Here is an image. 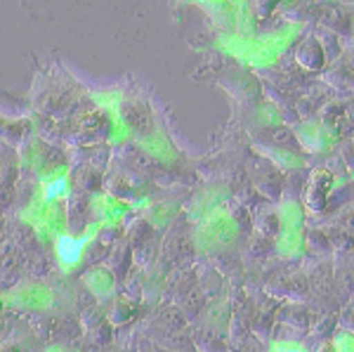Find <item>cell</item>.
<instances>
[{"label":"cell","instance_id":"cell-10","mask_svg":"<svg viewBox=\"0 0 354 352\" xmlns=\"http://www.w3.org/2000/svg\"><path fill=\"white\" fill-rule=\"evenodd\" d=\"M272 352H305V350H300V348H295V345H277Z\"/></svg>","mask_w":354,"mask_h":352},{"label":"cell","instance_id":"cell-11","mask_svg":"<svg viewBox=\"0 0 354 352\" xmlns=\"http://www.w3.org/2000/svg\"><path fill=\"white\" fill-rule=\"evenodd\" d=\"M48 352H66V350H62V348H50Z\"/></svg>","mask_w":354,"mask_h":352},{"label":"cell","instance_id":"cell-8","mask_svg":"<svg viewBox=\"0 0 354 352\" xmlns=\"http://www.w3.org/2000/svg\"><path fill=\"white\" fill-rule=\"evenodd\" d=\"M295 59H298L307 71L319 69V66L324 64L322 45H319L317 41H305V43H302L300 48H298V53H295Z\"/></svg>","mask_w":354,"mask_h":352},{"label":"cell","instance_id":"cell-3","mask_svg":"<svg viewBox=\"0 0 354 352\" xmlns=\"http://www.w3.org/2000/svg\"><path fill=\"white\" fill-rule=\"evenodd\" d=\"M8 300L24 310H48L53 308V291L43 284H24L15 288Z\"/></svg>","mask_w":354,"mask_h":352},{"label":"cell","instance_id":"cell-7","mask_svg":"<svg viewBox=\"0 0 354 352\" xmlns=\"http://www.w3.org/2000/svg\"><path fill=\"white\" fill-rule=\"evenodd\" d=\"M83 281H85V286L100 298H106L113 293V275L106 268H95V270L85 272Z\"/></svg>","mask_w":354,"mask_h":352},{"label":"cell","instance_id":"cell-6","mask_svg":"<svg viewBox=\"0 0 354 352\" xmlns=\"http://www.w3.org/2000/svg\"><path fill=\"white\" fill-rule=\"evenodd\" d=\"M93 208L102 223H118L128 213V203H123L121 198H113V196H97Z\"/></svg>","mask_w":354,"mask_h":352},{"label":"cell","instance_id":"cell-4","mask_svg":"<svg viewBox=\"0 0 354 352\" xmlns=\"http://www.w3.org/2000/svg\"><path fill=\"white\" fill-rule=\"evenodd\" d=\"M330 187H333V175H330L328 170H314L310 185H307V192H305V201L312 211H322V208L326 206Z\"/></svg>","mask_w":354,"mask_h":352},{"label":"cell","instance_id":"cell-2","mask_svg":"<svg viewBox=\"0 0 354 352\" xmlns=\"http://www.w3.org/2000/svg\"><path fill=\"white\" fill-rule=\"evenodd\" d=\"M236 234V225L227 213H213L208 220H203L201 225V246L210 248V246H220V243H230Z\"/></svg>","mask_w":354,"mask_h":352},{"label":"cell","instance_id":"cell-1","mask_svg":"<svg viewBox=\"0 0 354 352\" xmlns=\"http://www.w3.org/2000/svg\"><path fill=\"white\" fill-rule=\"evenodd\" d=\"M97 232H100V225L88 227L81 237H71V234H59V237H57V239H55V251H57V258H59L62 268L73 270L78 263H81L85 246L95 239Z\"/></svg>","mask_w":354,"mask_h":352},{"label":"cell","instance_id":"cell-5","mask_svg":"<svg viewBox=\"0 0 354 352\" xmlns=\"http://www.w3.org/2000/svg\"><path fill=\"white\" fill-rule=\"evenodd\" d=\"M66 192H68V180H66V170L64 168H57V170H53V173L43 178L41 198L45 203H50V206H53L57 198L66 196Z\"/></svg>","mask_w":354,"mask_h":352},{"label":"cell","instance_id":"cell-9","mask_svg":"<svg viewBox=\"0 0 354 352\" xmlns=\"http://www.w3.org/2000/svg\"><path fill=\"white\" fill-rule=\"evenodd\" d=\"M335 345H338V352H354V336L352 333H342L335 340Z\"/></svg>","mask_w":354,"mask_h":352}]
</instances>
